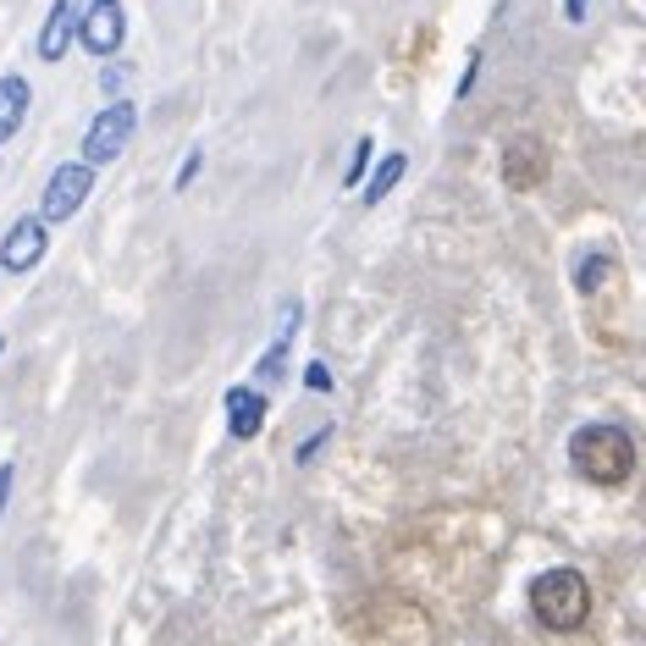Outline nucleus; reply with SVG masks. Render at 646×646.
Instances as JSON below:
<instances>
[{"label": "nucleus", "instance_id": "1", "mask_svg": "<svg viewBox=\"0 0 646 646\" xmlns=\"http://www.w3.org/2000/svg\"><path fill=\"white\" fill-rule=\"evenodd\" d=\"M569 459L592 486H625L636 476V443L619 426H580L569 443Z\"/></svg>", "mask_w": 646, "mask_h": 646}, {"label": "nucleus", "instance_id": "2", "mask_svg": "<svg viewBox=\"0 0 646 646\" xmlns=\"http://www.w3.org/2000/svg\"><path fill=\"white\" fill-rule=\"evenodd\" d=\"M530 614L547 625V630H580L586 614H592V586L580 569H547L530 580Z\"/></svg>", "mask_w": 646, "mask_h": 646}, {"label": "nucleus", "instance_id": "3", "mask_svg": "<svg viewBox=\"0 0 646 646\" xmlns=\"http://www.w3.org/2000/svg\"><path fill=\"white\" fill-rule=\"evenodd\" d=\"M133 122H139V111H133L128 100H111V106L89 122V133H83V161L89 166L117 161V156L128 150V139H133Z\"/></svg>", "mask_w": 646, "mask_h": 646}, {"label": "nucleus", "instance_id": "4", "mask_svg": "<svg viewBox=\"0 0 646 646\" xmlns=\"http://www.w3.org/2000/svg\"><path fill=\"white\" fill-rule=\"evenodd\" d=\"M89 188H95V166H89V161L61 166V171L50 177V188H44L39 221H72V216H78V205L89 199Z\"/></svg>", "mask_w": 646, "mask_h": 646}, {"label": "nucleus", "instance_id": "5", "mask_svg": "<svg viewBox=\"0 0 646 646\" xmlns=\"http://www.w3.org/2000/svg\"><path fill=\"white\" fill-rule=\"evenodd\" d=\"M128 33V17H122V0H89V11L78 17V39L89 56H117Z\"/></svg>", "mask_w": 646, "mask_h": 646}, {"label": "nucleus", "instance_id": "6", "mask_svg": "<svg viewBox=\"0 0 646 646\" xmlns=\"http://www.w3.org/2000/svg\"><path fill=\"white\" fill-rule=\"evenodd\" d=\"M44 244H50L44 221H39V216H22V221L6 232V244H0V266H6V271H33V266L44 260Z\"/></svg>", "mask_w": 646, "mask_h": 646}, {"label": "nucleus", "instance_id": "7", "mask_svg": "<svg viewBox=\"0 0 646 646\" xmlns=\"http://www.w3.org/2000/svg\"><path fill=\"white\" fill-rule=\"evenodd\" d=\"M547 171H553V156H547L541 139H514V145L503 150V177H508V188H536Z\"/></svg>", "mask_w": 646, "mask_h": 646}, {"label": "nucleus", "instance_id": "8", "mask_svg": "<svg viewBox=\"0 0 646 646\" xmlns=\"http://www.w3.org/2000/svg\"><path fill=\"white\" fill-rule=\"evenodd\" d=\"M260 426H266V392L232 387V392H227V431H232L238 443H249V437H260Z\"/></svg>", "mask_w": 646, "mask_h": 646}, {"label": "nucleus", "instance_id": "9", "mask_svg": "<svg viewBox=\"0 0 646 646\" xmlns=\"http://www.w3.org/2000/svg\"><path fill=\"white\" fill-rule=\"evenodd\" d=\"M72 28H78V0H56L50 17H44V33H39V56L44 61H61L67 44H72Z\"/></svg>", "mask_w": 646, "mask_h": 646}, {"label": "nucleus", "instance_id": "10", "mask_svg": "<svg viewBox=\"0 0 646 646\" xmlns=\"http://www.w3.org/2000/svg\"><path fill=\"white\" fill-rule=\"evenodd\" d=\"M28 122V83L22 78H0V145Z\"/></svg>", "mask_w": 646, "mask_h": 646}, {"label": "nucleus", "instance_id": "11", "mask_svg": "<svg viewBox=\"0 0 646 646\" xmlns=\"http://www.w3.org/2000/svg\"><path fill=\"white\" fill-rule=\"evenodd\" d=\"M404 171H409V156H398V150H392L387 161L370 171V182L359 188V199H365V205H381V199H387V193L398 188V177H404Z\"/></svg>", "mask_w": 646, "mask_h": 646}, {"label": "nucleus", "instance_id": "12", "mask_svg": "<svg viewBox=\"0 0 646 646\" xmlns=\"http://www.w3.org/2000/svg\"><path fill=\"white\" fill-rule=\"evenodd\" d=\"M608 271H614V266H608V255H592V260L580 266V288H586V294H597V288L608 282Z\"/></svg>", "mask_w": 646, "mask_h": 646}, {"label": "nucleus", "instance_id": "13", "mask_svg": "<svg viewBox=\"0 0 646 646\" xmlns=\"http://www.w3.org/2000/svg\"><path fill=\"white\" fill-rule=\"evenodd\" d=\"M365 171H370V139H359V145H354V166L342 171V188H359V182H365Z\"/></svg>", "mask_w": 646, "mask_h": 646}, {"label": "nucleus", "instance_id": "14", "mask_svg": "<svg viewBox=\"0 0 646 646\" xmlns=\"http://www.w3.org/2000/svg\"><path fill=\"white\" fill-rule=\"evenodd\" d=\"M305 387H310V392H331V370H326L321 359H316V365L305 370Z\"/></svg>", "mask_w": 646, "mask_h": 646}, {"label": "nucleus", "instance_id": "15", "mask_svg": "<svg viewBox=\"0 0 646 646\" xmlns=\"http://www.w3.org/2000/svg\"><path fill=\"white\" fill-rule=\"evenodd\" d=\"M122 83H128V67H106V72H100V89H106L111 100H117V89H122Z\"/></svg>", "mask_w": 646, "mask_h": 646}, {"label": "nucleus", "instance_id": "16", "mask_svg": "<svg viewBox=\"0 0 646 646\" xmlns=\"http://www.w3.org/2000/svg\"><path fill=\"white\" fill-rule=\"evenodd\" d=\"M326 437H331V426H321V431H316V437H310V443L299 448V465H310V459L321 454V443H326Z\"/></svg>", "mask_w": 646, "mask_h": 646}, {"label": "nucleus", "instance_id": "17", "mask_svg": "<svg viewBox=\"0 0 646 646\" xmlns=\"http://www.w3.org/2000/svg\"><path fill=\"white\" fill-rule=\"evenodd\" d=\"M199 166H205V156H199V150H193V156H188V161H182V171H177V188H188V182H193V177H199Z\"/></svg>", "mask_w": 646, "mask_h": 646}, {"label": "nucleus", "instance_id": "18", "mask_svg": "<svg viewBox=\"0 0 646 646\" xmlns=\"http://www.w3.org/2000/svg\"><path fill=\"white\" fill-rule=\"evenodd\" d=\"M11 481H17V470L0 465V514H6V503H11Z\"/></svg>", "mask_w": 646, "mask_h": 646}, {"label": "nucleus", "instance_id": "19", "mask_svg": "<svg viewBox=\"0 0 646 646\" xmlns=\"http://www.w3.org/2000/svg\"><path fill=\"white\" fill-rule=\"evenodd\" d=\"M586 6H592V0H564V17H569V22H580V17H586Z\"/></svg>", "mask_w": 646, "mask_h": 646}, {"label": "nucleus", "instance_id": "20", "mask_svg": "<svg viewBox=\"0 0 646 646\" xmlns=\"http://www.w3.org/2000/svg\"><path fill=\"white\" fill-rule=\"evenodd\" d=\"M0 348H6V342H0Z\"/></svg>", "mask_w": 646, "mask_h": 646}]
</instances>
